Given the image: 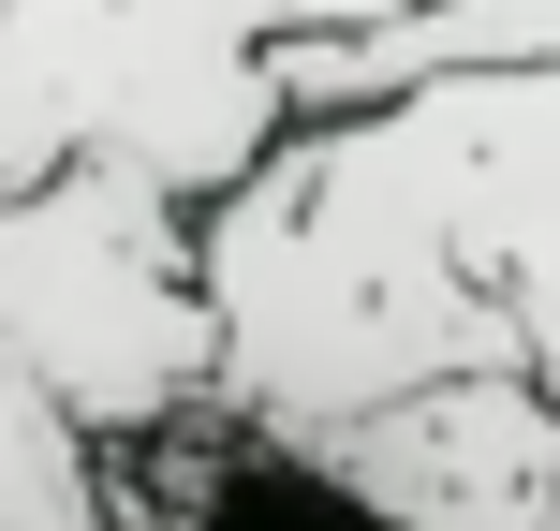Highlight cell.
<instances>
[{
	"label": "cell",
	"instance_id": "cell-1",
	"mask_svg": "<svg viewBox=\"0 0 560 531\" xmlns=\"http://www.w3.org/2000/svg\"><path fill=\"white\" fill-rule=\"evenodd\" d=\"M222 414L266 458H339L443 384L560 399V74H443L369 118H295L207 207Z\"/></svg>",
	"mask_w": 560,
	"mask_h": 531
},
{
	"label": "cell",
	"instance_id": "cell-2",
	"mask_svg": "<svg viewBox=\"0 0 560 531\" xmlns=\"http://www.w3.org/2000/svg\"><path fill=\"white\" fill-rule=\"evenodd\" d=\"M398 15L428 0H0V193L59 163H133L177 207H222L295 134L280 45Z\"/></svg>",
	"mask_w": 560,
	"mask_h": 531
},
{
	"label": "cell",
	"instance_id": "cell-3",
	"mask_svg": "<svg viewBox=\"0 0 560 531\" xmlns=\"http://www.w3.org/2000/svg\"><path fill=\"white\" fill-rule=\"evenodd\" d=\"M0 369L45 384L104 458L222 414V296L207 207L133 163H59L0 193Z\"/></svg>",
	"mask_w": 560,
	"mask_h": 531
},
{
	"label": "cell",
	"instance_id": "cell-4",
	"mask_svg": "<svg viewBox=\"0 0 560 531\" xmlns=\"http://www.w3.org/2000/svg\"><path fill=\"white\" fill-rule=\"evenodd\" d=\"M325 473L369 531H560V399L546 384H443L413 414L354 428Z\"/></svg>",
	"mask_w": 560,
	"mask_h": 531
},
{
	"label": "cell",
	"instance_id": "cell-5",
	"mask_svg": "<svg viewBox=\"0 0 560 531\" xmlns=\"http://www.w3.org/2000/svg\"><path fill=\"white\" fill-rule=\"evenodd\" d=\"M0 531H118L104 443L45 384H15V369H0Z\"/></svg>",
	"mask_w": 560,
	"mask_h": 531
}]
</instances>
